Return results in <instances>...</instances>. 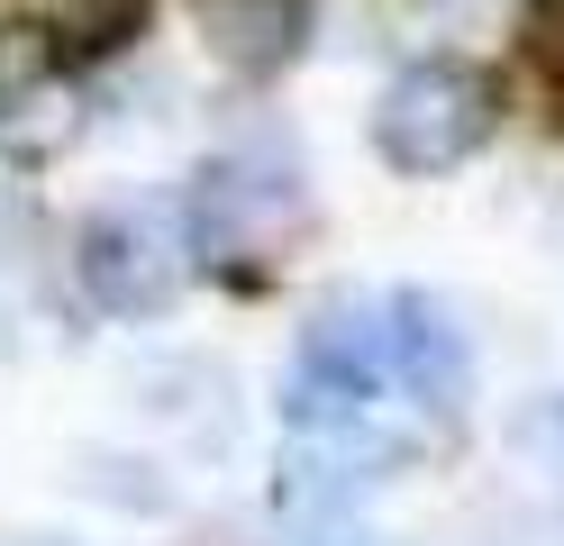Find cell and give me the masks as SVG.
I'll use <instances>...</instances> for the list:
<instances>
[{
  "instance_id": "obj_1",
  "label": "cell",
  "mask_w": 564,
  "mask_h": 546,
  "mask_svg": "<svg viewBox=\"0 0 564 546\" xmlns=\"http://www.w3.org/2000/svg\"><path fill=\"white\" fill-rule=\"evenodd\" d=\"M183 237L192 255H209L219 274H273L282 255L310 237V192L292 164H256V156H228L192 182V210H183Z\"/></svg>"
},
{
  "instance_id": "obj_2",
  "label": "cell",
  "mask_w": 564,
  "mask_h": 546,
  "mask_svg": "<svg viewBox=\"0 0 564 546\" xmlns=\"http://www.w3.org/2000/svg\"><path fill=\"white\" fill-rule=\"evenodd\" d=\"M491 119H501V100H491V83L474 64H401L392 73V92L373 100V146H382V164L392 173H455L474 156V146L491 137Z\"/></svg>"
},
{
  "instance_id": "obj_3",
  "label": "cell",
  "mask_w": 564,
  "mask_h": 546,
  "mask_svg": "<svg viewBox=\"0 0 564 546\" xmlns=\"http://www.w3.org/2000/svg\"><path fill=\"white\" fill-rule=\"evenodd\" d=\"M91 100L64 73V36L37 19H0V156L10 164H55L83 137Z\"/></svg>"
},
{
  "instance_id": "obj_4",
  "label": "cell",
  "mask_w": 564,
  "mask_h": 546,
  "mask_svg": "<svg viewBox=\"0 0 564 546\" xmlns=\"http://www.w3.org/2000/svg\"><path fill=\"white\" fill-rule=\"evenodd\" d=\"M74 265H83V291L110 319H155V310H173L192 255H183V228H173L164 210H110V218L83 228Z\"/></svg>"
},
{
  "instance_id": "obj_5",
  "label": "cell",
  "mask_w": 564,
  "mask_h": 546,
  "mask_svg": "<svg viewBox=\"0 0 564 546\" xmlns=\"http://www.w3.org/2000/svg\"><path fill=\"white\" fill-rule=\"evenodd\" d=\"M128 392H137V410L164 437H183L192 456H219L237 437V383H228L219 355H155V364L128 374Z\"/></svg>"
},
{
  "instance_id": "obj_6",
  "label": "cell",
  "mask_w": 564,
  "mask_h": 546,
  "mask_svg": "<svg viewBox=\"0 0 564 546\" xmlns=\"http://www.w3.org/2000/svg\"><path fill=\"white\" fill-rule=\"evenodd\" d=\"M474 383V346L437 291H392V392H410L419 410H455Z\"/></svg>"
},
{
  "instance_id": "obj_7",
  "label": "cell",
  "mask_w": 564,
  "mask_h": 546,
  "mask_svg": "<svg viewBox=\"0 0 564 546\" xmlns=\"http://www.w3.org/2000/svg\"><path fill=\"white\" fill-rule=\"evenodd\" d=\"M200 36L228 73H273L301 46V0H200Z\"/></svg>"
},
{
  "instance_id": "obj_8",
  "label": "cell",
  "mask_w": 564,
  "mask_h": 546,
  "mask_svg": "<svg viewBox=\"0 0 564 546\" xmlns=\"http://www.w3.org/2000/svg\"><path fill=\"white\" fill-rule=\"evenodd\" d=\"M74 483H83L91 501H110V510H137V520L173 501L164 473H155L147 456H110V447H83V456H74Z\"/></svg>"
},
{
  "instance_id": "obj_9",
  "label": "cell",
  "mask_w": 564,
  "mask_h": 546,
  "mask_svg": "<svg viewBox=\"0 0 564 546\" xmlns=\"http://www.w3.org/2000/svg\"><path fill=\"white\" fill-rule=\"evenodd\" d=\"M501 437H510V464L519 473H538V483L564 492V392H528Z\"/></svg>"
},
{
  "instance_id": "obj_10",
  "label": "cell",
  "mask_w": 564,
  "mask_h": 546,
  "mask_svg": "<svg viewBox=\"0 0 564 546\" xmlns=\"http://www.w3.org/2000/svg\"><path fill=\"white\" fill-rule=\"evenodd\" d=\"M292 546H382V537H365L356 520H301V528H292Z\"/></svg>"
},
{
  "instance_id": "obj_11",
  "label": "cell",
  "mask_w": 564,
  "mask_h": 546,
  "mask_svg": "<svg viewBox=\"0 0 564 546\" xmlns=\"http://www.w3.org/2000/svg\"><path fill=\"white\" fill-rule=\"evenodd\" d=\"M538 55L564 73V0H538Z\"/></svg>"
},
{
  "instance_id": "obj_12",
  "label": "cell",
  "mask_w": 564,
  "mask_h": 546,
  "mask_svg": "<svg viewBox=\"0 0 564 546\" xmlns=\"http://www.w3.org/2000/svg\"><path fill=\"white\" fill-rule=\"evenodd\" d=\"M0 546H64V537H0Z\"/></svg>"
}]
</instances>
